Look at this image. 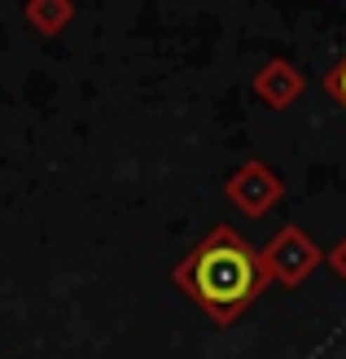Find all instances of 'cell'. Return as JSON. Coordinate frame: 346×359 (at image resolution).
<instances>
[{
    "instance_id": "obj_1",
    "label": "cell",
    "mask_w": 346,
    "mask_h": 359,
    "mask_svg": "<svg viewBox=\"0 0 346 359\" xmlns=\"http://www.w3.org/2000/svg\"><path fill=\"white\" fill-rule=\"evenodd\" d=\"M175 290H185L211 325H237L267 290L263 259L232 224H215L185 259L171 267Z\"/></svg>"
},
{
    "instance_id": "obj_2",
    "label": "cell",
    "mask_w": 346,
    "mask_h": 359,
    "mask_svg": "<svg viewBox=\"0 0 346 359\" xmlns=\"http://www.w3.org/2000/svg\"><path fill=\"white\" fill-rule=\"evenodd\" d=\"M259 259H263V272H267L272 285L298 290V285L324 263V250H320L312 237H307L298 224H285V228L272 232V241L259 250Z\"/></svg>"
},
{
    "instance_id": "obj_3",
    "label": "cell",
    "mask_w": 346,
    "mask_h": 359,
    "mask_svg": "<svg viewBox=\"0 0 346 359\" xmlns=\"http://www.w3.org/2000/svg\"><path fill=\"white\" fill-rule=\"evenodd\" d=\"M224 197L241 215H250V219H263V215H272L285 202V180L263 158H250V163H241L224 180Z\"/></svg>"
},
{
    "instance_id": "obj_4",
    "label": "cell",
    "mask_w": 346,
    "mask_h": 359,
    "mask_svg": "<svg viewBox=\"0 0 346 359\" xmlns=\"http://www.w3.org/2000/svg\"><path fill=\"white\" fill-rule=\"evenodd\" d=\"M250 93L259 97L267 110H289V105H298V101H302V93H307V75H302L294 62L272 57V62H263L259 70H254Z\"/></svg>"
},
{
    "instance_id": "obj_5",
    "label": "cell",
    "mask_w": 346,
    "mask_h": 359,
    "mask_svg": "<svg viewBox=\"0 0 346 359\" xmlns=\"http://www.w3.org/2000/svg\"><path fill=\"white\" fill-rule=\"evenodd\" d=\"M22 18H27V27L35 35L53 40V35L66 31V22H75V5H70V0H27Z\"/></svg>"
},
{
    "instance_id": "obj_6",
    "label": "cell",
    "mask_w": 346,
    "mask_h": 359,
    "mask_svg": "<svg viewBox=\"0 0 346 359\" xmlns=\"http://www.w3.org/2000/svg\"><path fill=\"white\" fill-rule=\"evenodd\" d=\"M324 93H329V97L342 105V110H346V57L329 70V75H324Z\"/></svg>"
},
{
    "instance_id": "obj_7",
    "label": "cell",
    "mask_w": 346,
    "mask_h": 359,
    "mask_svg": "<svg viewBox=\"0 0 346 359\" xmlns=\"http://www.w3.org/2000/svg\"><path fill=\"white\" fill-rule=\"evenodd\" d=\"M324 263H329L333 272H338V276L346 280V237H342V241H338V245L329 250V255H324Z\"/></svg>"
}]
</instances>
